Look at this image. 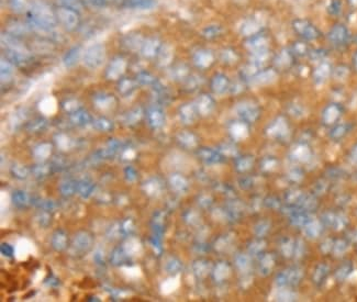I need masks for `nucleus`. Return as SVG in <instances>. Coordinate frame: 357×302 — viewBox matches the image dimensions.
<instances>
[{
	"label": "nucleus",
	"mask_w": 357,
	"mask_h": 302,
	"mask_svg": "<svg viewBox=\"0 0 357 302\" xmlns=\"http://www.w3.org/2000/svg\"><path fill=\"white\" fill-rule=\"evenodd\" d=\"M28 20L31 29L41 35H57L54 28L56 27L57 19L53 11L47 5L43 3H33L27 12Z\"/></svg>",
	"instance_id": "nucleus-1"
},
{
	"label": "nucleus",
	"mask_w": 357,
	"mask_h": 302,
	"mask_svg": "<svg viewBox=\"0 0 357 302\" xmlns=\"http://www.w3.org/2000/svg\"><path fill=\"white\" fill-rule=\"evenodd\" d=\"M55 16H56L57 22L62 27H64L67 31H75L79 26H81V17H79V12L64 7H58L55 10Z\"/></svg>",
	"instance_id": "nucleus-2"
},
{
	"label": "nucleus",
	"mask_w": 357,
	"mask_h": 302,
	"mask_svg": "<svg viewBox=\"0 0 357 302\" xmlns=\"http://www.w3.org/2000/svg\"><path fill=\"white\" fill-rule=\"evenodd\" d=\"M292 29L299 36L308 41L317 40L320 36L319 29L315 26V24L306 19L294 20L292 22Z\"/></svg>",
	"instance_id": "nucleus-3"
},
{
	"label": "nucleus",
	"mask_w": 357,
	"mask_h": 302,
	"mask_svg": "<svg viewBox=\"0 0 357 302\" xmlns=\"http://www.w3.org/2000/svg\"><path fill=\"white\" fill-rule=\"evenodd\" d=\"M104 55H106L104 47L101 44H96L87 48V51L85 53L84 61L89 67H97L102 63Z\"/></svg>",
	"instance_id": "nucleus-4"
},
{
	"label": "nucleus",
	"mask_w": 357,
	"mask_h": 302,
	"mask_svg": "<svg viewBox=\"0 0 357 302\" xmlns=\"http://www.w3.org/2000/svg\"><path fill=\"white\" fill-rule=\"evenodd\" d=\"M328 38L332 44L336 46L344 45L349 39V32L347 28L344 24H335V26L330 30Z\"/></svg>",
	"instance_id": "nucleus-5"
},
{
	"label": "nucleus",
	"mask_w": 357,
	"mask_h": 302,
	"mask_svg": "<svg viewBox=\"0 0 357 302\" xmlns=\"http://www.w3.org/2000/svg\"><path fill=\"white\" fill-rule=\"evenodd\" d=\"M248 46L250 50L253 52V54L265 53L267 52L268 41L264 34L256 33L254 35H252L250 40L248 41Z\"/></svg>",
	"instance_id": "nucleus-6"
},
{
	"label": "nucleus",
	"mask_w": 357,
	"mask_h": 302,
	"mask_svg": "<svg viewBox=\"0 0 357 302\" xmlns=\"http://www.w3.org/2000/svg\"><path fill=\"white\" fill-rule=\"evenodd\" d=\"M32 30L30 27V24L28 23H23L21 21L18 20H11L8 21L7 24H6V32H8L15 36H22V35H27L30 31Z\"/></svg>",
	"instance_id": "nucleus-7"
},
{
	"label": "nucleus",
	"mask_w": 357,
	"mask_h": 302,
	"mask_svg": "<svg viewBox=\"0 0 357 302\" xmlns=\"http://www.w3.org/2000/svg\"><path fill=\"white\" fill-rule=\"evenodd\" d=\"M122 6L134 10H151L156 7V0H122Z\"/></svg>",
	"instance_id": "nucleus-8"
},
{
	"label": "nucleus",
	"mask_w": 357,
	"mask_h": 302,
	"mask_svg": "<svg viewBox=\"0 0 357 302\" xmlns=\"http://www.w3.org/2000/svg\"><path fill=\"white\" fill-rule=\"evenodd\" d=\"M2 43L3 45H6L9 47L11 51H19L23 52L26 48L22 45V43L18 40L17 36L12 35L8 32H3L2 33Z\"/></svg>",
	"instance_id": "nucleus-9"
},
{
	"label": "nucleus",
	"mask_w": 357,
	"mask_h": 302,
	"mask_svg": "<svg viewBox=\"0 0 357 302\" xmlns=\"http://www.w3.org/2000/svg\"><path fill=\"white\" fill-rule=\"evenodd\" d=\"M161 47V43L157 39H147L143 42V45L141 48H142V52L145 56H154L159 52Z\"/></svg>",
	"instance_id": "nucleus-10"
},
{
	"label": "nucleus",
	"mask_w": 357,
	"mask_h": 302,
	"mask_svg": "<svg viewBox=\"0 0 357 302\" xmlns=\"http://www.w3.org/2000/svg\"><path fill=\"white\" fill-rule=\"evenodd\" d=\"M9 8L16 12V14H23L28 12L32 6V3L30 0H7Z\"/></svg>",
	"instance_id": "nucleus-11"
},
{
	"label": "nucleus",
	"mask_w": 357,
	"mask_h": 302,
	"mask_svg": "<svg viewBox=\"0 0 357 302\" xmlns=\"http://www.w3.org/2000/svg\"><path fill=\"white\" fill-rule=\"evenodd\" d=\"M330 65L327 63H322L318 66V69L315 72V79L317 83H323L327 81V78L330 75Z\"/></svg>",
	"instance_id": "nucleus-12"
},
{
	"label": "nucleus",
	"mask_w": 357,
	"mask_h": 302,
	"mask_svg": "<svg viewBox=\"0 0 357 302\" xmlns=\"http://www.w3.org/2000/svg\"><path fill=\"white\" fill-rule=\"evenodd\" d=\"M222 28L221 26H218V24H211V26H208L202 31V35L205 36L206 39H215L222 34Z\"/></svg>",
	"instance_id": "nucleus-13"
},
{
	"label": "nucleus",
	"mask_w": 357,
	"mask_h": 302,
	"mask_svg": "<svg viewBox=\"0 0 357 302\" xmlns=\"http://www.w3.org/2000/svg\"><path fill=\"white\" fill-rule=\"evenodd\" d=\"M338 115H340V110L334 104H331L327 109L324 110L323 113V119L324 121L331 125V123H333L336 121V119L338 118Z\"/></svg>",
	"instance_id": "nucleus-14"
},
{
	"label": "nucleus",
	"mask_w": 357,
	"mask_h": 302,
	"mask_svg": "<svg viewBox=\"0 0 357 302\" xmlns=\"http://www.w3.org/2000/svg\"><path fill=\"white\" fill-rule=\"evenodd\" d=\"M195 59H196V63L198 65L208 66L212 63L213 56H212L211 52H209V51H199L198 53L196 54Z\"/></svg>",
	"instance_id": "nucleus-15"
},
{
	"label": "nucleus",
	"mask_w": 357,
	"mask_h": 302,
	"mask_svg": "<svg viewBox=\"0 0 357 302\" xmlns=\"http://www.w3.org/2000/svg\"><path fill=\"white\" fill-rule=\"evenodd\" d=\"M143 39L141 38L140 34H135V33H131L128 34L125 38V43L127 44L128 47L130 48H137V47H142L143 45Z\"/></svg>",
	"instance_id": "nucleus-16"
},
{
	"label": "nucleus",
	"mask_w": 357,
	"mask_h": 302,
	"mask_svg": "<svg viewBox=\"0 0 357 302\" xmlns=\"http://www.w3.org/2000/svg\"><path fill=\"white\" fill-rule=\"evenodd\" d=\"M258 30H260V24L255 20H249L248 22L244 23V26L242 27V33L244 35L252 36L258 33Z\"/></svg>",
	"instance_id": "nucleus-17"
},
{
	"label": "nucleus",
	"mask_w": 357,
	"mask_h": 302,
	"mask_svg": "<svg viewBox=\"0 0 357 302\" xmlns=\"http://www.w3.org/2000/svg\"><path fill=\"white\" fill-rule=\"evenodd\" d=\"M79 53H81V48H79L78 46L77 47H73L72 50H70L69 52H67V54L65 55V64L69 65V66L75 64L76 61L78 59Z\"/></svg>",
	"instance_id": "nucleus-18"
},
{
	"label": "nucleus",
	"mask_w": 357,
	"mask_h": 302,
	"mask_svg": "<svg viewBox=\"0 0 357 302\" xmlns=\"http://www.w3.org/2000/svg\"><path fill=\"white\" fill-rule=\"evenodd\" d=\"M226 86H227V81H226V78L224 76L218 75L217 77L213 79L212 87L217 92L224 91L226 89Z\"/></svg>",
	"instance_id": "nucleus-19"
},
{
	"label": "nucleus",
	"mask_w": 357,
	"mask_h": 302,
	"mask_svg": "<svg viewBox=\"0 0 357 302\" xmlns=\"http://www.w3.org/2000/svg\"><path fill=\"white\" fill-rule=\"evenodd\" d=\"M275 78H276V74L273 71H267L262 73L261 75L257 77V81L261 84H269L274 82Z\"/></svg>",
	"instance_id": "nucleus-20"
},
{
	"label": "nucleus",
	"mask_w": 357,
	"mask_h": 302,
	"mask_svg": "<svg viewBox=\"0 0 357 302\" xmlns=\"http://www.w3.org/2000/svg\"><path fill=\"white\" fill-rule=\"evenodd\" d=\"M341 11V2L340 0H332L329 5V12L331 15H338Z\"/></svg>",
	"instance_id": "nucleus-21"
},
{
	"label": "nucleus",
	"mask_w": 357,
	"mask_h": 302,
	"mask_svg": "<svg viewBox=\"0 0 357 302\" xmlns=\"http://www.w3.org/2000/svg\"><path fill=\"white\" fill-rule=\"evenodd\" d=\"M242 113L248 118H253L257 112L253 104H246L245 107H242Z\"/></svg>",
	"instance_id": "nucleus-22"
},
{
	"label": "nucleus",
	"mask_w": 357,
	"mask_h": 302,
	"mask_svg": "<svg viewBox=\"0 0 357 302\" xmlns=\"http://www.w3.org/2000/svg\"><path fill=\"white\" fill-rule=\"evenodd\" d=\"M347 74H348V70L346 69V67H337V69L335 70V73H334V75L337 79H344L346 76H347Z\"/></svg>",
	"instance_id": "nucleus-23"
},
{
	"label": "nucleus",
	"mask_w": 357,
	"mask_h": 302,
	"mask_svg": "<svg viewBox=\"0 0 357 302\" xmlns=\"http://www.w3.org/2000/svg\"><path fill=\"white\" fill-rule=\"evenodd\" d=\"M344 132H345V127L344 126H338L335 130L333 131V137L335 138H340L342 137V135L344 134Z\"/></svg>",
	"instance_id": "nucleus-24"
},
{
	"label": "nucleus",
	"mask_w": 357,
	"mask_h": 302,
	"mask_svg": "<svg viewBox=\"0 0 357 302\" xmlns=\"http://www.w3.org/2000/svg\"><path fill=\"white\" fill-rule=\"evenodd\" d=\"M350 3H352L353 5H357V0H349Z\"/></svg>",
	"instance_id": "nucleus-25"
},
{
	"label": "nucleus",
	"mask_w": 357,
	"mask_h": 302,
	"mask_svg": "<svg viewBox=\"0 0 357 302\" xmlns=\"http://www.w3.org/2000/svg\"><path fill=\"white\" fill-rule=\"evenodd\" d=\"M354 62H355V66H356V69H357V54H356V56H355Z\"/></svg>",
	"instance_id": "nucleus-26"
},
{
	"label": "nucleus",
	"mask_w": 357,
	"mask_h": 302,
	"mask_svg": "<svg viewBox=\"0 0 357 302\" xmlns=\"http://www.w3.org/2000/svg\"><path fill=\"white\" fill-rule=\"evenodd\" d=\"M355 155H356V156H357V149H356V150H355Z\"/></svg>",
	"instance_id": "nucleus-27"
}]
</instances>
